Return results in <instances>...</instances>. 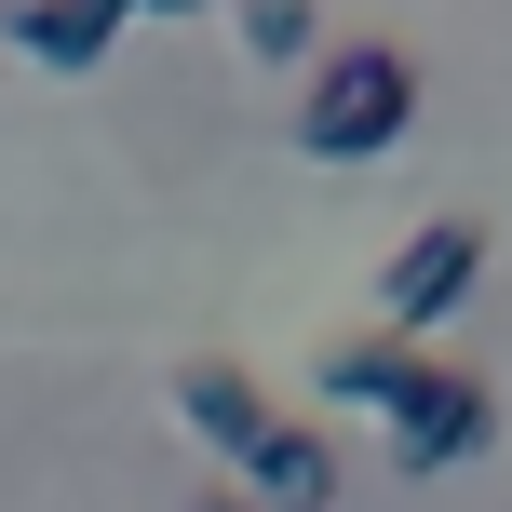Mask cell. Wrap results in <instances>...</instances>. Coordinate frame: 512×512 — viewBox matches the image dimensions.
Instances as JSON below:
<instances>
[{"label":"cell","mask_w":512,"mask_h":512,"mask_svg":"<svg viewBox=\"0 0 512 512\" xmlns=\"http://www.w3.org/2000/svg\"><path fill=\"white\" fill-rule=\"evenodd\" d=\"M176 418H189V432H203V445H216V459H230V472H243V459H256V432H270V418H283V405H270V391H256V378H243V364H230V351H189V364H176Z\"/></svg>","instance_id":"obj_4"},{"label":"cell","mask_w":512,"mask_h":512,"mask_svg":"<svg viewBox=\"0 0 512 512\" xmlns=\"http://www.w3.org/2000/svg\"><path fill=\"white\" fill-rule=\"evenodd\" d=\"M486 283V216H418L405 243H391L378 270V337H405V351H432V324Z\"/></svg>","instance_id":"obj_2"},{"label":"cell","mask_w":512,"mask_h":512,"mask_svg":"<svg viewBox=\"0 0 512 512\" xmlns=\"http://www.w3.org/2000/svg\"><path fill=\"white\" fill-rule=\"evenodd\" d=\"M378 418H391V459L405 472H445V459H486L499 445V391L472 378V364H445V351H418Z\"/></svg>","instance_id":"obj_3"},{"label":"cell","mask_w":512,"mask_h":512,"mask_svg":"<svg viewBox=\"0 0 512 512\" xmlns=\"http://www.w3.org/2000/svg\"><path fill=\"white\" fill-rule=\"evenodd\" d=\"M189 512H256V499H243V486H203V499H189Z\"/></svg>","instance_id":"obj_9"},{"label":"cell","mask_w":512,"mask_h":512,"mask_svg":"<svg viewBox=\"0 0 512 512\" xmlns=\"http://www.w3.org/2000/svg\"><path fill=\"white\" fill-rule=\"evenodd\" d=\"M216 14H230L270 68H310V54H324V0H216Z\"/></svg>","instance_id":"obj_8"},{"label":"cell","mask_w":512,"mask_h":512,"mask_svg":"<svg viewBox=\"0 0 512 512\" xmlns=\"http://www.w3.org/2000/svg\"><path fill=\"white\" fill-rule=\"evenodd\" d=\"M243 499L256 512H337V432H310V418H270L243 459Z\"/></svg>","instance_id":"obj_5"},{"label":"cell","mask_w":512,"mask_h":512,"mask_svg":"<svg viewBox=\"0 0 512 512\" xmlns=\"http://www.w3.org/2000/svg\"><path fill=\"white\" fill-rule=\"evenodd\" d=\"M405 337H337V351H324V405H364V418H378L391 405V391H405Z\"/></svg>","instance_id":"obj_7"},{"label":"cell","mask_w":512,"mask_h":512,"mask_svg":"<svg viewBox=\"0 0 512 512\" xmlns=\"http://www.w3.org/2000/svg\"><path fill=\"white\" fill-rule=\"evenodd\" d=\"M418 122V54L405 41H324L297 81V149L310 162H378Z\"/></svg>","instance_id":"obj_1"},{"label":"cell","mask_w":512,"mask_h":512,"mask_svg":"<svg viewBox=\"0 0 512 512\" xmlns=\"http://www.w3.org/2000/svg\"><path fill=\"white\" fill-rule=\"evenodd\" d=\"M0 14H14V41L41 54V68H95V54L122 41L135 0H0Z\"/></svg>","instance_id":"obj_6"}]
</instances>
